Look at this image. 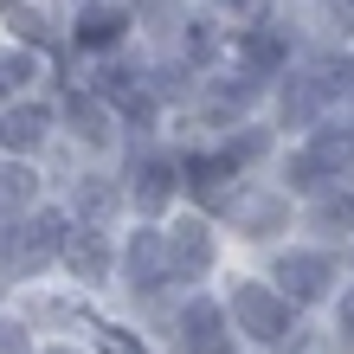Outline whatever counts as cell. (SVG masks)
I'll list each match as a JSON object with an SVG mask.
<instances>
[{
    "label": "cell",
    "mask_w": 354,
    "mask_h": 354,
    "mask_svg": "<svg viewBox=\"0 0 354 354\" xmlns=\"http://www.w3.org/2000/svg\"><path fill=\"white\" fill-rule=\"evenodd\" d=\"M219 309H225V328H232L239 348H258V354H277V342L297 328L303 309L283 297L264 270H232L219 290Z\"/></svg>",
    "instance_id": "6da1fadb"
},
{
    "label": "cell",
    "mask_w": 354,
    "mask_h": 354,
    "mask_svg": "<svg viewBox=\"0 0 354 354\" xmlns=\"http://www.w3.org/2000/svg\"><path fill=\"white\" fill-rule=\"evenodd\" d=\"M116 180L136 219H168L180 206V149L168 136H142L116 149Z\"/></svg>",
    "instance_id": "7a4b0ae2"
},
{
    "label": "cell",
    "mask_w": 354,
    "mask_h": 354,
    "mask_svg": "<svg viewBox=\"0 0 354 354\" xmlns=\"http://www.w3.org/2000/svg\"><path fill=\"white\" fill-rule=\"evenodd\" d=\"M161 252H168V283L174 297L180 290H206L225 270V225L213 213H200V206H174L168 219H161Z\"/></svg>",
    "instance_id": "3957f363"
},
{
    "label": "cell",
    "mask_w": 354,
    "mask_h": 354,
    "mask_svg": "<svg viewBox=\"0 0 354 354\" xmlns=\"http://www.w3.org/2000/svg\"><path fill=\"white\" fill-rule=\"evenodd\" d=\"M110 290H122V297L136 303V316H155V309L174 297L168 252H161V219H129V232L116 239V283Z\"/></svg>",
    "instance_id": "277c9868"
},
{
    "label": "cell",
    "mask_w": 354,
    "mask_h": 354,
    "mask_svg": "<svg viewBox=\"0 0 354 354\" xmlns=\"http://www.w3.org/2000/svg\"><path fill=\"white\" fill-rule=\"evenodd\" d=\"M264 277L309 316V309H322L342 290V252L309 245V239H283V245H270V270H264Z\"/></svg>",
    "instance_id": "5b68a950"
},
{
    "label": "cell",
    "mask_w": 354,
    "mask_h": 354,
    "mask_svg": "<svg viewBox=\"0 0 354 354\" xmlns=\"http://www.w3.org/2000/svg\"><path fill=\"white\" fill-rule=\"evenodd\" d=\"M328 110H335V97H328V77H322V65H316L309 52H297L277 77H270L264 122H270V129H277L283 142H290V136H303L309 122H322Z\"/></svg>",
    "instance_id": "8992f818"
},
{
    "label": "cell",
    "mask_w": 354,
    "mask_h": 354,
    "mask_svg": "<svg viewBox=\"0 0 354 354\" xmlns=\"http://www.w3.org/2000/svg\"><path fill=\"white\" fill-rule=\"evenodd\" d=\"M52 103H58V142L77 149V161H116L122 122H116V110L97 91H84L77 77H65V84L52 91Z\"/></svg>",
    "instance_id": "52a82bcc"
},
{
    "label": "cell",
    "mask_w": 354,
    "mask_h": 354,
    "mask_svg": "<svg viewBox=\"0 0 354 354\" xmlns=\"http://www.w3.org/2000/svg\"><path fill=\"white\" fill-rule=\"evenodd\" d=\"M303 52V26H297V13H283V7H264L252 19H239V26H225V58L245 71H258L264 84L277 77L290 58Z\"/></svg>",
    "instance_id": "ba28073f"
},
{
    "label": "cell",
    "mask_w": 354,
    "mask_h": 354,
    "mask_svg": "<svg viewBox=\"0 0 354 354\" xmlns=\"http://www.w3.org/2000/svg\"><path fill=\"white\" fill-rule=\"evenodd\" d=\"M219 225H225V239L270 252V245H283L290 232H297V200H290L277 180H245V194L225 206Z\"/></svg>",
    "instance_id": "9c48e42d"
},
{
    "label": "cell",
    "mask_w": 354,
    "mask_h": 354,
    "mask_svg": "<svg viewBox=\"0 0 354 354\" xmlns=\"http://www.w3.org/2000/svg\"><path fill=\"white\" fill-rule=\"evenodd\" d=\"M161 328L174 335V354H245L225 328V309L213 290H180V297L161 309Z\"/></svg>",
    "instance_id": "30bf717a"
},
{
    "label": "cell",
    "mask_w": 354,
    "mask_h": 354,
    "mask_svg": "<svg viewBox=\"0 0 354 354\" xmlns=\"http://www.w3.org/2000/svg\"><path fill=\"white\" fill-rule=\"evenodd\" d=\"M65 194H58V206H65L71 225H91V232H116L122 219H129V200H122V180L116 168H97V161H77V168L58 180Z\"/></svg>",
    "instance_id": "8fae6325"
},
{
    "label": "cell",
    "mask_w": 354,
    "mask_h": 354,
    "mask_svg": "<svg viewBox=\"0 0 354 354\" xmlns=\"http://www.w3.org/2000/svg\"><path fill=\"white\" fill-rule=\"evenodd\" d=\"M129 39H136L129 0H77V7H65V52H77V58L122 52Z\"/></svg>",
    "instance_id": "7c38bea8"
},
{
    "label": "cell",
    "mask_w": 354,
    "mask_h": 354,
    "mask_svg": "<svg viewBox=\"0 0 354 354\" xmlns=\"http://www.w3.org/2000/svg\"><path fill=\"white\" fill-rule=\"evenodd\" d=\"M52 142H58V103H52V91H26V97L0 103V155L39 161Z\"/></svg>",
    "instance_id": "4fadbf2b"
},
{
    "label": "cell",
    "mask_w": 354,
    "mask_h": 354,
    "mask_svg": "<svg viewBox=\"0 0 354 354\" xmlns=\"http://www.w3.org/2000/svg\"><path fill=\"white\" fill-rule=\"evenodd\" d=\"M297 232H309V245L348 252V245H354V187L335 180V187H322V194L297 200Z\"/></svg>",
    "instance_id": "5bb4252c"
},
{
    "label": "cell",
    "mask_w": 354,
    "mask_h": 354,
    "mask_svg": "<svg viewBox=\"0 0 354 354\" xmlns=\"http://www.w3.org/2000/svg\"><path fill=\"white\" fill-rule=\"evenodd\" d=\"M58 270L77 283V290H110L116 283V232H91V225H71L65 252H58Z\"/></svg>",
    "instance_id": "9a60e30c"
},
{
    "label": "cell",
    "mask_w": 354,
    "mask_h": 354,
    "mask_svg": "<svg viewBox=\"0 0 354 354\" xmlns=\"http://www.w3.org/2000/svg\"><path fill=\"white\" fill-rule=\"evenodd\" d=\"M168 52H174L194 77H206L213 65H225V19H213L206 7H187V19H180V32H174Z\"/></svg>",
    "instance_id": "2e32d148"
},
{
    "label": "cell",
    "mask_w": 354,
    "mask_h": 354,
    "mask_svg": "<svg viewBox=\"0 0 354 354\" xmlns=\"http://www.w3.org/2000/svg\"><path fill=\"white\" fill-rule=\"evenodd\" d=\"M46 200V168L26 155H0V219H19Z\"/></svg>",
    "instance_id": "e0dca14e"
},
{
    "label": "cell",
    "mask_w": 354,
    "mask_h": 354,
    "mask_svg": "<svg viewBox=\"0 0 354 354\" xmlns=\"http://www.w3.org/2000/svg\"><path fill=\"white\" fill-rule=\"evenodd\" d=\"M46 71H52V58H46V52L19 46V39H0V103H13V97L39 91V77H46Z\"/></svg>",
    "instance_id": "ac0fdd59"
},
{
    "label": "cell",
    "mask_w": 354,
    "mask_h": 354,
    "mask_svg": "<svg viewBox=\"0 0 354 354\" xmlns=\"http://www.w3.org/2000/svg\"><path fill=\"white\" fill-rule=\"evenodd\" d=\"M322 309H328V342L354 354V283H342V290H335V297H328Z\"/></svg>",
    "instance_id": "d6986e66"
},
{
    "label": "cell",
    "mask_w": 354,
    "mask_h": 354,
    "mask_svg": "<svg viewBox=\"0 0 354 354\" xmlns=\"http://www.w3.org/2000/svg\"><path fill=\"white\" fill-rule=\"evenodd\" d=\"M0 354H39V335H32V322L19 316L13 303H0Z\"/></svg>",
    "instance_id": "ffe728a7"
},
{
    "label": "cell",
    "mask_w": 354,
    "mask_h": 354,
    "mask_svg": "<svg viewBox=\"0 0 354 354\" xmlns=\"http://www.w3.org/2000/svg\"><path fill=\"white\" fill-rule=\"evenodd\" d=\"M194 7H206L213 19H225V26H239V19H252V13H264L270 0H194Z\"/></svg>",
    "instance_id": "44dd1931"
},
{
    "label": "cell",
    "mask_w": 354,
    "mask_h": 354,
    "mask_svg": "<svg viewBox=\"0 0 354 354\" xmlns=\"http://www.w3.org/2000/svg\"><path fill=\"white\" fill-rule=\"evenodd\" d=\"M39 354H103V348H84L77 335H52V342H39Z\"/></svg>",
    "instance_id": "7402d4cb"
},
{
    "label": "cell",
    "mask_w": 354,
    "mask_h": 354,
    "mask_svg": "<svg viewBox=\"0 0 354 354\" xmlns=\"http://www.w3.org/2000/svg\"><path fill=\"white\" fill-rule=\"evenodd\" d=\"M270 7H283V13H297V7H303V0H270Z\"/></svg>",
    "instance_id": "603a6c76"
},
{
    "label": "cell",
    "mask_w": 354,
    "mask_h": 354,
    "mask_svg": "<svg viewBox=\"0 0 354 354\" xmlns=\"http://www.w3.org/2000/svg\"><path fill=\"white\" fill-rule=\"evenodd\" d=\"M7 290H13V283H7V277H0V303H7Z\"/></svg>",
    "instance_id": "cb8c5ba5"
}]
</instances>
